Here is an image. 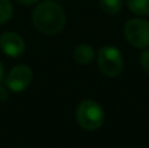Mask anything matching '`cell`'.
<instances>
[{
    "instance_id": "6da1fadb",
    "label": "cell",
    "mask_w": 149,
    "mask_h": 148,
    "mask_svg": "<svg viewBox=\"0 0 149 148\" xmlns=\"http://www.w3.org/2000/svg\"><path fill=\"white\" fill-rule=\"evenodd\" d=\"M33 22L41 33L54 36L63 30L65 25V13L59 4L43 1L33 12Z\"/></svg>"
},
{
    "instance_id": "7a4b0ae2",
    "label": "cell",
    "mask_w": 149,
    "mask_h": 148,
    "mask_svg": "<svg viewBox=\"0 0 149 148\" xmlns=\"http://www.w3.org/2000/svg\"><path fill=\"white\" fill-rule=\"evenodd\" d=\"M105 119V113L98 102L85 100L80 102L76 109V121L84 130L94 131L100 128Z\"/></svg>"
},
{
    "instance_id": "3957f363",
    "label": "cell",
    "mask_w": 149,
    "mask_h": 148,
    "mask_svg": "<svg viewBox=\"0 0 149 148\" xmlns=\"http://www.w3.org/2000/svg\"><path fill=\"white\" fill-rule=\"evenodd\" d=\"M98 68L107 77H115L123 70L122 52L114 46H103L98 51Z\"/></svg>"
},
{
    "instance_id": "277c9868",
    "label": "cell",
    "mask_w": 149,
    "mask_h": 148,
    "mask_svg": "<svg viewBox=\"0 0 149 148\" xmlns=\"http://www.w3.org/2000/svg\"><path fill=\"white\" fill-rule=\"evenodd\" d=\"M126 39L137 49L149 47V21L143 18H131L124 25Z\"/></svg>"
},
{
    "instance_id": "5b68a950",
    "label": "cell",
    "mask_w": 149,
    "mask_h": 148,
    "mask_svg": "<svg viewBox=\"0 0 149 148\" xmlns=\"http://www.w3.org/2000/svg\"><path fill=\"white\" fill-rule=\"evenodd\" d=\"M31 79H33V72L30 67L26 64H20L10 70L5 79V85L12 92H22L30 85Z\"/></svg>"
},
{
    "instance_id": "8992f818",
    "label": "cell",
    "mask_w": 149,
    "mask_h": 148,
    "mask_svg": "<svg viewBox=\"0 0 149 148\" xmlns=\"http://www.w3.org/2000/svg\"><path fill=\"white\" fill-rule=\"evenodd\" d=\"M0 47L5 55L18 58L25 51V42L22 37L15 31H5L0 36Z\"/></svg>"
},
{
    "instance_id": "52a82bcc",
    "label": "cell",
    "mask_w": 149,
    "mask_h": 148,
    "mask_svg": "<svg viewBox=\"0 0 149 148\" xmlns=\"http://www.w3.org/2000/svg\"><path fill=\"white\" fill-rule=\"evenodd\" d=\"M95 57V52L93 50L92 46L89 45H79V46L74 47V51H73V58L76 60V63L81 66H86L89 63L93 62Z\"/></svg>"
},
{
    "instance_id": "ba28073f",
    "label": "cell",
    "mask_w": 149,
    "mask_h": 148,
    "mask_svg": "<svg viewBox=\"0 0 149 148\" xmlns=\"http://www.w3.org/2000/svg\"><path fill=\"white\" fill-rule=\"evenodd\" d=\"M128 8L139 16L149 15V0H127Z\"/></svg>"
},
{
    "instance_id": "9c48e42d",
    "label": "cell",
    "mask_w": 149,
    "mask_h": 148,
    "mask_svg": "<svg viewBox=\"0 0 149 148\" xmlns=\"http://www.w3.org/2000/svg\"><path fill=\"white\" fill-rule=\"evenodd\" d=\"M98 3L102 10L107 15H116L122 9V4H123L122 0H98Z\"/></svg>"
},
{
    "instance_id": "30bf717a",
    "label": "cell",
    "mask_w": 149,
    "mask_h": 148,
    "mask_svg": "<svg viewBox=\"0 0 149 148\" xmlns=\"http://www.w3.org/2000/svg\"><path fill=\"white\" fill-rule=\"evenodd\" d=\"M13 15V5L9 0H0V24L7 22Z\"/></svg>"
},
{
    "instance_id": "8fae6325",
    "label": "cell",
    "mask_w": 149,
    "mask_h": 148,
    "mask_svg": "<svg viewBox=\"0 0 149 148\" xmlns=\"http://www.w3.org/2000/svg\"><path fill=\"white\" fill-rule=\"evenodd\" d=\"M140 64L144 68V71H147L149 73V50H144L140 55Z\"/></svg>"
},
{
    "instance_id": "7c38bea8",
    "label": "cell",
    "mask_w": 149,
    "mask_h": 148,
    "mask_svg": "<svg viewBox=\"0 0 149 148\" xmlns=\"http://www.w3.org/2000/svg\"><path fill=\"white\" fill-rule=\"evenodd\" d=\"M16 1L20 3V4H24V5H31V4H36L39 0H16Z\"/></svg>"
},
{
    "instance_id": "4fadbf2b",
    "label": "cell",
    "mask_w": 149,
    "mask_h": 148,
    "mask_svg": "<svg viewBox=\"0 0 149 148\" xmlns=\"http://www.w3.org/2000/svg\"><path fill=\"white\" fill-rule=\"evenodd\" d=\"M3 75H4V67H3L1 62H0V81H1V79H3Z\"/></svg>"
}]
</instances>
